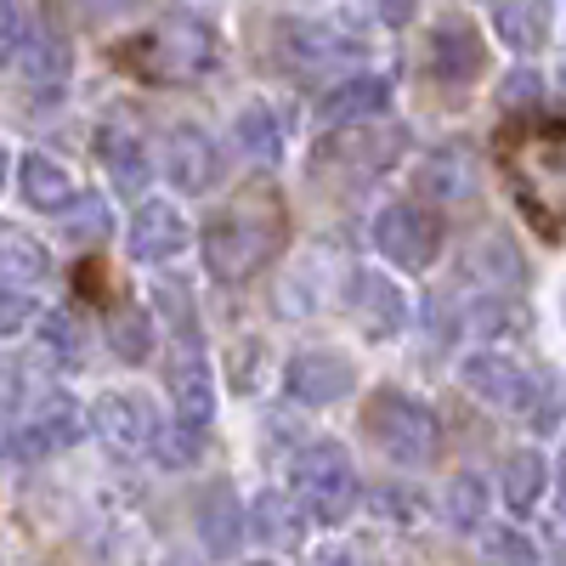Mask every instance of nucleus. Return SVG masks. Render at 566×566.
<instances>
[{
    "label": "nucleus",
    "instance_id": "nucleus-1",
    "mask_svg": "<svg viewBox=\"0 0 566 566\" xmlns=\"http://www.w3.org/2000/svg\"><path fill=\"white\" fill-rule=\"evenodd\" d=\"M283 244H290V210H283V199L272 193V187H244V193L227 199V210L210 216L205 266L221 283H244L272 255H283Z\"/></svg>",
    "mask_w": 566,
    "mask_h": 566
},
{
    "label": "nucleus",
    "instance_id": "nucleus-2",
    "mask_svg": "<svg viewBox=\"0 0 566 566\" xmlns=\"http://www.w3.org/2000/svg\"><path fill=\"white\" fill-rule=\"evenodd\" d=\"M499 165L522 199L527 221L538 227V239H560V210H566V142L555 119H515L499 136Z\"/></svg>",
    "mask_w": 566,
    "mask_h": 566
},
{
    "label": "nucleus",
    "instance_id": "nucleus-3",
    "mask_svg": "<svg viewBox=\"0 0 566 566\" xmlns=\"http://www.w3.org/2000/svg\"><path fill=\"white\" fill-rule=\"evenodd\" d=\"M114 63H125L130 74L154 80V85H187L216 63V29L199 18H165L159 29L125 40Z\"/></svg>",
    "mask_w": 566,
    "mask_h": 566
},
{
    "label": "nucleus",
    "instance_id": "nucleus-4",
    "mask_svg": "<svg viewBox=\"0 0 566 566\" xmlns=\"http://www.w3.org/2000/svg\"><path fill=\"white\" fill-rule=\"evenodd\" d=\"M363 431L397 464H431L437 459V413L408 391H391V386L374 391L363 402Z\"/></svg>",
    "mask_w": 566,
    "mask_h": 566
},
{
    "label": "nucleus",
    "instance_id": "nucleus-5",
    "mask_svg": "<svg viewBox=\"0 0 566 566\" xmlns=\"http://www.w3.org/2000/svg\"><path fill=\"white\" fill-rule=\"evenodd\" d=\"M402 125H374V119H357V125H340L335 142L317 148V176H340V187H363L380 170H391V159L402 154Z\"/></svg>",
    "mask_w": 566,
    "mask_h": 566
},
{
    "label": "nucleus",
    "instance_id": "nucleus-6",
    "mask_svg": "<svg viewBox=\"0 0 566 566\" xmlns=\"http://www.w3.org/2000/svg\"><path fill=\"white\" fill-rule=\"evenodd\" d=\"M374 244H380V255H391V266L424 272L442 250V221L431 210H419V205H391V210H380V221H374Z\"/></svg>",
    "mask_w": 566,
    "mask_h": 566
},
{
    "label": "nucleus",
    "instance_id": "nucleus-7",
    "mask_svg": "<svg viewBox=\"0 0 566 566\" xmlns=\"http://www.w3.org/2000/svg\"><path fill=\"white\" fill-rule=\"evenodd\" d=\"M91 431H97L114 453H148L154 437H159V419L148 408V397H136V391H108L97 408H91Z\"/></svg>",
    "mask_w": 566,
    "mask_h": 566
},
{
    "label": "nucleus",
    "instance_id": "nucleus-8",
    "mask_svg": "<svg viewBox=\"0 0 566 566\" xmlns=\"http://www.w3.org/2000/svg\"><path fill=\"white\" fill-rule=\"evenodd\" d=\"M346 312H352V323L363 328L368 340H386V335H397V328L408 323V295L386 272H357L352 290H346Z\"/></svg>",
    "mask_w": 566,
    "mask_h": 566
},
{
    "label": "nucleus",
    "instance_id": "nucleus-9",
    "mask_svg": "<svg viewBox=\"0 0 566 566\" xmlns=\"http://www.w3.org/2000/svg\"><path fill=\"white\" fill-rule=\"evenodd\" d=\"M464 391L470 397H482L493 408H527L533 402V386H527V374L522 363H510L504 352H476V357H464Z\"/></svg>",
    "mask_w": 566,
    "mask_h": 566
},
{
    "label": "nucleus",
    "instance_id": "nucleus-10",
    "mask_svg": "<svg viewBox=\"0 0 566 566\" xmlns=\"http://www.w3.org/2000/svg\"><path fill=\"white\" fill-rule=\"evenodd\" d=\"M80 408L69 402V397H45L34 413H29V424L18 431V459H52V453H63V448H74L80 442Z\"/></svg>",
    "mask_w": 566,
    "mask_h": 566
},
{
    "label": "nucleus",
    "instance_id": "nucleus-11",
    "mask_svg": "<svg viewBox=\"0 0 566 566\" xmlns=\"http://www.w3.org/2000/svg\"><path fill=\"white\" fill-rule=\"evenodd\" d=\"M165 386H170V402H176V419L193 424V431H210L216 419V391H210V363L199 352H176L170 368H165Z\"/></svg>",
    "mask_w": 566,
    "mask_h": 566
},
{
    "label": "nucleus",
    "instance_id": "nucleus-12",
    "mask_svg": "<svg viewBox=\"0 0 566 566\" xmlns=\"http://www.w3.org/2000/svg\"><path fill=\"white\" fill-rule=\"evenodd\" d=\"M216 142L199 130V125H176L165 136V176L181 187V193H205V187L216 181Z\"/></svg>",
    "mask_w": 566,
    "mask_h": 566
},
{
    "label": "nucleus",
    "instance_id": "nucleus-13",
    "mask_svg": "<svg viewBox=\"0 0 566 566\" xmlns=\"http://www.w3.org/2000/svg\"><path fill=\"white\" fill-rule=\"evenodd\" d=\"M352 391V363L335 357V352H301L290 363V397L306 402V408H323Z\"/></svg>",
    "mask_w": 566,
    "mask_h": 566
},
{
    "label": "nucleus",
    "instance_id": "nucleus-14",
    "mask_svg": "<svg viewBox=\"0 0 566 566\" xmlns=\"http://www.w3.org/2000/svg\"><path fill=\"white\" fill-rule=\"evenodd\" d=\"M187 239L193 232H187L181 210H170V205H142L130 221V255L136 261H170L187 250Z\"/></svg>",
    "mask_w": 566,
    "mask_h": 566
},
{
    "label": "nucleus",
    "instance_id": "nucleus-15",
    "mask_svg": "<svg viewBox=\"0 0 566 566\" xmlns=\"http://www.w3.org/2000/svg\"><path fill=\"white\" fill-rule=\"evenodd\" d=\"M391 108V85L380 80V74H352L346 85H335L323 97V119L328 125H357V119H380Z\"/></svg>",
    "mask_w": 566,
    "mask_h": 566
},
{
    "label": "nucleus",
    "instance_id": "nucleus-16",
    "mask_svg": "<svg viewBox=\"0 0 566 566\" xmlns=\"http://www.w3.org/2000/svg\"><path fill=\"white\" fill-rule=\"evenodd\" d=\"M97 159H103V170H108V181L119 187V193H142V187H148V154H142L136 130L103 125L97 130Z\"/></svg>",
    "mask_w": 566,
    "mask_h": 566
},
{
    "label": "nucleus",
    "instance_id": "nucleus-17",
    "mask_svg": "<svg viewBox=\"0 0 566 566\" xmlns=\"http://www.w3.org/2000/svg\"><path fill=\"white\" fill-rule=\"evenodd\" d=\"M199 533H205L210 555H232L244 544V510H239V499H232L227 482H210L199 493Z\"/></svg>",
    "mask_w": 566,
    "mask_h": 566
},
{
    "label": "nucleus",
    "instance_id": "nucleus-18",
    "mask_svg": "<svg viewBox=\"0 0 566 566\" xmlns=\"http://www.w3.org/2000/svg\"><path fill=\"white\" fill-rule=\"evenodd\" d=\"M244 527H255V538H266L272 549H295L306 533V510L295 504V493H261L255 510L244 515Z\"/></svg>",
    "mask_w": 566,
    "mask_h": 566
},
{
    "label": "nucleus",
    "instance_id": "nucleus-19",
    "mask_svg": "<svg viewBox=\"0 0 566 566\" xmlns=\"http://www.w3.org/2000/svg\"><path fill=\"white\" fill-rule=\"evenodd\" d=\"M431 69L442 80H470V74H482V34L470 29V23H442L431 34Z\"/></svg>",
    "mask_w": 566,
    "mask_h": 566
},
{
    "label": "nucleus",
    "instance_id": "nucleus-20",
    "mask_svg": "<svg viewBox=\"0 0 566 566\" xmlns=\"http://www.w3.org/2000/svg\"><path fill=\"white\" fill-rule=\"evenodd\" d=\"M493 29L515 52H538L549 34V7L544 0H493Z\"/></svg>",
    "mask_w": 566,
    "mask_h": 566
},
{
    "label": "nucleus",
    "instance_id": "nucleus-21",
    "mask_svg": "<svg viewBox=\"0 0 566 566\" xmlns=\"http://www.w3.org/2000/svg\"><path fill=\"white\" fill-rule=\"evenodd\" d=\"M419 187L437 193V205H470V193H476V165H470L464 148H442L419 170Z\"/></svg>",
    "mask_w": 566,
    "mask_h": 566
},
{
    "label": "nucleus",
    "instance_id": "nucleus-22",
    "mask_svg": "<svg viewBox=\"0 0 566 566\" xmlns=\"http://www.w3.org/2000/svg\"><path fill=\"white\" fill-rule=\"evenodd\" d=\"M52 272V255H45L40 239H29L23 227H0V283H40Z\"/></svg>",
    "mask_w": 566,
    "mask_h": 566
},
{
    "label": "nucleus",
    "instance_id": "nucleus-23",
    "mask_svg": "<svg viewBox=\"0 0 566 566\" xmlns=\"http://www.w3.org/2000/svg\"><path fill=\"white\" fill-rule=\"evenodd\" d=\"M544 482H549V464H544V453H533V448H515V453L504 459V504H510L515 515H527V510L544 499Z\"/></svg>",
    "mask_w": 566,
    "mask_h": 566
},
{
    "label": "nucleus",
    "instance_id": "nucleus-24",
    "mask_svg": "<svg viewBox=\"0 0 566 566\" xmlns=\"http://www.w3.org/2000/svg\"><path fill=\"white\" fill-rule=\"evenodd\" d=\"M74 199V181L57 159H45V154H29L23 159V205L29 210H63Z\"/></svg>",
    "mask_w": 566,
    "mask_h": 566
},
{
    "label": "nucleus",
    "instance_id": "nucleus-25",
    "mask_svg": "<svg viewBox=\"0 0 566 566\" xmlns=\"http://www.w3.org/2000/svg\"><path fill=\"white\" fill-rule=\"evenodd\" d=\"M277 40H283V57L301 63V69H317V63L346 57V40L328 34V29H317V23H283Z\"/></svg>",
    "mask_w": 566,
    "mask_h": 566
},
{
    "label": "nucleus",
    "instance_id": "nucleus-26",
    "mask_svg": "<svg viewBox=\"0 0 566 566\" xmlns=\"http://www.w3.org/2000/svg\"><path fill=\"white\" fill-rule=\"evenodd\" d=\"M108 340H114V357H119V363H148V352H154V323H148V312L130 306V301H119V306L108 312Z\"/></svg>",
    "mask_w": 566,
    "mask_h": 566
},
{
    "label": "nucleus",
    "instance_id": "nucleus-27",
    "mask_svg": "<svg viewBox=\"0 0 566 566\" xmlns=\"http://www.w3.org/2000/svg\"><path fill=\"white\" fill-rule=\"evenodd\" d=\"M232 136H239V148L255 165H277V154H283V125L272 119V108H244L239 125H232Z\"/></svg>",
    "mask_w": 566,
    "mask_h": 566
},
{
    "label": "nucleus",
    "instance_id": "nucleus-28",
    "mask_svg": "<svg viewBox=\"0 0 566 566\" xmlns=\"http://www.w3.org/2000/svg\"><path fill=\"white\" fill-rule=\"evenodd\" d=\"M442 515H448L459 533H476L482 515H488V488H482V476H453L448 493H442Z\"/></svg>",
    "mask_w": 566,
    "mask_h": 566
},
{
    "label": "nucleus",
    "instance_id": "nucleus-29",
    "mask_svg": "<svg viewBox=\"0 0 566 566\" xmlns=\"http://www.w3.org/2000/svg\"><path fill=\"white\" fill-rule=\"evenodd\" d=\"M12 69H23L29 80H57V74L69 69V45H63L57 34H40V29H34V34L23 40V52H18Z\"/></svg>",
    "mask_w": 566,
    "mask_h": 566
},
{
    "label": "nucleus",
    "instance_id": "nucleus-30",
    "mask_svg": "<svg viewBox=\"0 0 566 566\" xmlns=\"http://www.w3.org/2000/svg\"><path fill=\"white\" fill-rule=\"evenodd\" d=\"M40 340H45V352H52L57 363H80L85 357V328L74 323V312H52V317H45Z\"/></svg>",
    "mask_w": 566,
    "mask_h": 566
},
{
    "label": "nucleus",
    "instance_id": "nucleus-31",
    "mask_svg": "<svg viewBox=\"0 0 566 566\" xmlns=\"http://www.w3.org/2000/svg\"><path fill=\"white\" fill-rule=\"evenodd\" d=\"M34 34V18L23 0H0V69H12L18 52H23V40Z\"/></svg>",
    "mask_w": 566,
    "mask_h": 566
},
{
    "label": "nucleus",
    "instance_id": "nucleus-32",
    "mask_svg": "<svg viewBox=\"0 0 566 566\" xmlns=\"http://www.w3.org/2000/svg\"><path fill=\"white\" fill-rule=\"evenodd\" d=\"M488 566H538V549L527 544V533L499 527V533H488Z\"/></svg>",
    "mask_w": 566,
    "mask_h": 566
},
{
    "label": "nucleus",
    "instance_id": "nucleus-33",
    "mask_svg": "<svg viewBox=\"0 0 566 566\" xmlns=\"http://www.w3.org/2000/svg\"><path fill=\"white\" fill-rule=\"evenodd\" d=\"M154 301H159V312L170 317L176 335H181V340H193V295H187V283H159Z\"/></svg>",
    "mask_w": 566,
    "mask_h": 566
},
{
    "label": "nucleus",
    "instance_id": "nucleus-34",
    "mask_svg": "<svg viewBox=\"0 0 566 566\" xmlns=\"http://www.w3.org/2000/svg\"><path fill=\"white\" fill-rule=\"evenodd\" d=\"M199 448H205V437L193 431V424H181V419H176V431H165V437L154 442V453H159L165 464H187V459H199Z\"/></svg>",
    "mask_w": 566,
    "mask_h": 566
},
{
    "label": "nucleus",
    "instance_id": "nucleus-35",
    "mask_svg": "<svg viewBox=\"0 0 566 566\" xmlns=\"http://www.w3.org/2000/svg\"><path fill=\"white\" fill-rule=\"evenodd\" d=\"M29 317H34L29 290H18V283H0V335H18Z\"/></svg>",
    "mask_w": 566,
    "mask_h": 566
},
{
    "label": "nucleus",
    "instance_id": "nucleus-36",
    "mask_svg": "<svg viewBox=\"0 0 566 566\" xmlns=\"http://www.w3.org/2000/svg\"><path fill=\"white\" fill-rule=\"evenodd\" d=\"M103 227H108V210H103L97 199H85L80 216L69 221V239H74V244H97V239H103Z\"/></svg>",
    "mask_w": 566,
    "mask_h": 566
},
{
    "label": "nucleus",
    "instance_id": "nucleus-37",
    "mask_svg": "<svg viewBox=\"0 0 566 566\" xmlns=\"http://www.w3.org/2000/svg\"><path fill=\"white\" fill-rule=\"evenodd\" d=\"M261 363H266V346L261 340H239V346H232V386L250 391V374L261 380Z\"/></svg>",
    "mask_w": 566,
    "mask_h": 566
},
{
    "label": "nucleus",
    "instance_id": "nucleus-38",
    "mask_svg": "<svg viewBox=\"0 0 566 566\" xmlns=\"http://www.w3.org/2000/svg\"><path fill=\"white\" fill-rule=\"evenodd\" d=\"M504 103H510V108H522V103L538 108V103H544V80H538V74H510V80H504Z\"/></svg>",
    "mask_w": 566,
    "mask_h": 566
},
{
    "label": "nucleus",
    "instance_id": "nucleus-39",
    "mask_svg": "<svg viewBox=\"0 0 566 566\" xmlns=\"http://www.w3.org/2000/svg\"><path fill=\"white\" fill-rule=\"evenodd\" d=\"M23 402V374L0 357V419H12V408Z\"/></svg>",
    "mask_w": 566,
    "mask_h": 566
},
{
    "label": "nucleus",
    "instance_id": "nucleus-40",
    "mask_svg": "<svg viewBox=\"0 0 566 566\" xmlns=\"http://www.w3.org/2000/svg\"><path fill=\"white\" fill-rule=\"evenodd\" d=\"M312 566H363V555H357V549H346V544H328V549H317V555H312Z\"/></svg>",
    "mask_w": 566,
    "mask_h": 566
},
{
    "label": "nucleus",
    "instance_id": "nucleus-41",
    "mask_svg": "<svg viewBox=\"0 0 566 566\" xmlns=\"http://www.w3.org/2000/svg\"><path fill=\"white\" fill-rule=\"evenodd\" d=\"M413 12H419V0H380V18H386L391 29H402Z\"/></svg>",
    "mask_w": 566,
    "mask_h": 566
},
{
    "label": "nucleus",
    "instance_id": "nucleus-42",
    "mask_svg": "<svg viewBox=\"0 0 566 566\" xmlns=\"http://www.w3.org/2000/svg\"><path fill=\"white\" fill-rule=\"evenodd\" d=\"M91 7H97V12H114V7H130V0H91Z\"/></svg>",
    "mask_w": 566,
    "mask_h": 566
},
{
    "label": "nucleus",
    "instance_id": "nucleus-43",
    "mask_svg": "<svg viewBox=\"0 0 566 566\" xmlns=\"http://www.w3.org/2000/svg\"><path fill=\"white\" fill-rule=\"evenodd\" d=\"M0 181H7V148H0Z\"/></svg>",
    "mask_w": 566,
    "mask_h": 566
}]
</instances>
